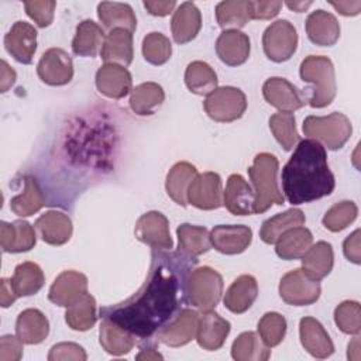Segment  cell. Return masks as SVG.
Wrapping results in <instances>:
<instances>
[{
    "mask_svg": "<svg viewBox=\"0 0 361 361\" xmlns=\"http://www.w3.org/2000/svg\"><path fill=\"white\" fill-rule=\"evenodd\" d=\"M231 355L237 361H265L269 358L271 350L257 333L245 331L234 340Z\"/></svg>",
    "mask_w": 361,
    "mask_h": 361,
    "instance_id": "obj_37",
    "label": "cell"
},
{
    "mask_svg": "<svg viewBox=\"0 0 361 361\" xmlns=\"http://www.w3.org/2000/svg\"><path fill=\"white\" fill-rule=\"evenodd\" d=\"M99 337L104 351L111 355H124L130 353V350L135 344L134 336L128 330L109 319H103L99 330Z\"/></svg>",
    "mask_w": 361,
    "mask_h": 361,
    "instance_id": "obj_31",
    "label": "cell"
},
{
    "mask_svg": "<svg viewBox=\"0 0 361 361\" xmlns=\"http://www.w3.org/2000/svg\"><path fill=\"white\" fill-rule=\"evenodd\" d=\"M188 89L196 94H210L217 89V75L213 68L202 61H193L185 72Z\"/></svg>",
    "mask_w": 361,
    "mask_h": 361,
    "instance_id": "obj_42",
    "label": "cell"
},
{
    "mask_svg": "<svg viewBox=\"0 0 361 361\" xmlns=\"http://www.w3.org/2000/svg\"><path fill=\"white\" fill-rule=\"evenodd\" d=\"M172 54L171 41L161 32H149L142 39V55L152 65L165 63Z\"/></svg>",
    "mask_w": 361,
    "mask_h": 361,
    "instance_id": "obj_47",
    "label": "cell"
},
{
    "mask_svg": "<svg viewBox=\"0 0 361 361\" xmlns=\"http://www.w3.org/2000/svg\"><path fill=\"white\" fill-rule=\"evenodd\" d=\"M313 235L306 227H293L285 231L278 240L275 251L282 259H298L302 258L306 251L312 247Z\"/></svg>",
    "mask_w": 361,
    "mask_h": 361,
    "instance_id": "obj_32",
    "label": "cell"
},
{
    "mask_svg": "<svg viewBox=\"0 0 361 361\" xmlns=\"http://www.w3.org/2000/svg\"><path fill=\"white\" fill-rule=\"evenodd\" d=\"M165 99L164 89L155 82H145L135 86L130 96V107L140 116L152 114Z\"/></svg>",
    "mask_w": 361,
    "mask_h": 361,
    "instance_id": "obj_38",
    "label": "cell"
},
{
    "mask_svg": "<svg viewBox=\"0 0 361 361\" xmlns=\"http://www.w3.org/2000/svg\"><path fill=\"white\" fill-rule=\"evenodd\" d=\"M228 333L230 323L213 310H204L199 314L196 340L202 348L209 351L219 350L224 344Z\"/></svg>",
    "mask_w": 361,
    "mask_h": 361,
    "instance_id": "obj_20",
    "label": "cell"
},
{
    "mask_svg": "<svg viewBox=\"0 0 361 361\" xmlns=\"http://www.w3.org/2000/svg\"><path fill=\"white\" fill-rule=\"evenodd\" d=\"M162 358L164 357L155 348H142L141 353L137 355V360H145V361H155Z\"/></svg>",
    "mask_w": 361,
    "mask_h": 361,
    "instance_id": "obj_59",
    "label": "cell"
},
{
    "mask_svg": "<svg viewBox=\"0 0 361 361\" xmlns=\"http://www.w3.org/2000/svg\"><path fill=\"white\" fill-rule=\"evenodd\" d=\"M176 234L179 241V251L190 257H199L207 252L212 247L210 234L204 227L185 223L178 227Z\"/></svg>",
    "mask_w": 361,
    "mask_h": 361,
    "instance_id": "obj_40",
    "label": "cell"
},
{
    "mask_svg": "<svg viewBox=\"0 0 361 361\" xmlns=\"http://www.w3.org/2000/svg\"><path fill=\"white\" fill-rule=\"evenodd\" d=\"M135 237L152 248L171 250L173 243L169 234L168 219L159 212L142 214L135 224Z\"/></svg>",
    "mask_w": 361,
    "mask_h": 361,
    "instance_id": "obj_12",
    "label": "cell"
},
{
    "mask_svg": "<svg viewBox=\"0 0 361 361\" xmlns=\"http://www.w3.org/2000/svg\"><path fill=\"white\" fill-rule=\"evenodd\" d=\"M216 52L226 65L238 66L250 56V38L238 30H226L216 41Z\"/></svg>",
    "mask_w": 361,
    "mask_h": 361,
    "instance_id": "obj_22",
    "label": "cell"
},
{
    "mask_svg": "<svg viewBox=\"0 0 361 361\" xmlns=\"http://www.w3.org/2000/svg\"><path fill=\"white\" fill-rule=\"evenodd\" d=\"M172 37L178 44H186L192 41L202 27V16L199 8L192 1L182 3L173 13Z\"/></svg>",
    "mask_w": 361,
    "mask_h": 361,
    "instance_id": "obj_26",
    "label": "cell"
},
{
    "mask_svg": "<svg viewBox=\"0 0 361 361\" xmlns=\"http://www.w3.org/2000/svg\"><path fill=\"white\" fill-rule=\"evenodd\" d=\"M299 334L302 345L313 357L327 358L334 353V344L319 320L303 317L299 324Z\"/></svg>",
    "mask_w": 361,
    "mask_h": 361,
    "instance_id": "obj_21",
    "label": "cell"
},
{
    "mask_svg": "<svg viewBox=\"0 0 361 361\" xmlns=\"http://www.w3.org/2000/svg\"><path fill=\"white\" fill-rule=\"evenodd\" d=\"M279 295L282 300L293 306H306L314 303L320 296L319 281L309 278L302 269H293L285 274L279 282Z\"/></svg>",
    "mask_w": 361,
    "mask_h": 361,
    "instance_id": "obj_9",
    "label": "cell"
},
{
    "mask_svg": "<svg viewBox=\"0 0 361 361\" xmlns=\"http://www.w3.org/2000/svg\"><path fill=\"white\" fill-rule=\"evenodd\" d=\"M18 296L16 295L11 281L7 278L1 279V293H0V300H1V306L3 307H8Z\"/></svg>",
    "mask_w": 361,
    "mask_h": 361,
    "instance_id": "obj_57",
    "label": "cell"
},
{
    "mask_svg": "<svg viewBox=\"0 0 361 361\" xmlns=\"http://www.w3.org/2000/svg\"><path fill=\"white\" fill-rule=\"evenodd\" d=\"M39 79L51 86H62L71 82L73 76V63L71 56L61 48L45 51L37 65Z\"/></svg>",
    "mask_w": 361,
    "mask_h": 361,
    "instance_id": "obj_11",
    "label": "cell"
},
{
    "mask_svg": "<svg viewBox=\"0 0 361 361\" xmlns=\"http://www.w3.org/2000/svg\"><path fill=\"white\" fill-rule=\"evenodd\" d=\"M37 243L32 226L24 220L13 223L1 221L0 224V244L6 252L30 251Z\"/></svg>",
    "mask_w": 361,
    "mask_h": 361,
    "instance_id": "obj_23",
    "label": "cell"
},
{
    "mask_svg": "<svg viewBox=\"0 0 361 361\" xmlns=\"http://www.w3.org/2000/svg\"><path fill=\"white\" fill-rule=\"evenodd\" d=\"M48 319L38 309H25L18 314L16 333L24 344H39L48 336Z\"/></svg>",
    "mask_w": 361,
    "mask_h": 361,
    "instance_id": "obj_29",
    "label": "cell"
},
{
    "mask_svg": "<svg viewBox=\"0 0 361 361\" xmlns=\"http://www.w3.org/2000/svg\"><path fill=\"white\" fill-rule=\"evenodd\" d=\"M334 254L331 244L319 241L312 245L302 257V271L312 279L320 281L327 276L333 268Z\"/></svg>",
    "mask_w": 361,
    "mask_h": 361,
    "instance_id": "obj_30",
    "label": "cell"
},
{
    "mask_svg": "<svg viewBox=\"0 0 361 361\" xmlns=\"http://www.w3.org/2000/svg\"><path fill=\"white\" fill-rule=\"evenodd\" d=\"M252 240V231L247 226H216L210 231L212 245L223 254L234 255L245 251Z\"/></svg>",
    "mask_w": 361,
    "mask_h": 361,
    "instance_id": "obj_17",
    "label": "cell"
},
{
    "mask_svg": "<svg viewBox=\"0 0 361 361\" xmlns=\"http://www.w3.org/2000/svg\"><path fill=\"white\" fill-rule=\"evenodd\" d=\"M199 314L192 309H182L180 313L164 327L157 338L169 347H180L196 337Z\"/></svg>",
    "mask_w": 361,
    "mask_h": 361,
    "instance_id": "obj_15",
    "label": "cell"
},
{
    "mask_svg": "<svg viewBox=\"0 0 361 361\" xmlns=\"http://www.w3.org/2000/svg\"><path fill=\"white\" fill-rule=\"evenodd\" d=\"M223 293V278L210 267H200L190 272L188 279V299L200 309L213 310Z\"/></svg>",
    "mask_w": 361,
    "mask_h": 361,
    "instance_id": "obj_6",
    "label": "cell"
},
{
    "mask_svg": "<svg viewBox=\"0 0 361 361\" xmlns=\"http://www.w3.org/2000/svg\"><path fill=\"white\" fill-rule=\"evenodd\" d=\"M305 224V214L300 209H289L283 213L264 221L259 237L267 244H275L276 240L288 230Z\"/></svg>",
    "mask_w": 361,
    "mask_h": 361,
    "instance_id": "obj_36",
    "label": "cell"
},
{
    "mask_svg": "<svg viewBox=\"0 0 361 361\" xmlns=\"http://www.w3.org/2000/svg\"><path fill=\"white\" fill-rule=\"evenodd\" d=\"M25 11L38 27H48L54 20L56 3L52 0H32L24 3Z\"/></svg>",
    "mask_w": 361,
    "mask_h": 361,
    "instance_id": "obj_50",
    "label": "cell"
},
{
    "mask_svg": "<svg viewBox=\"0 0 361 361\" xmlns=\"http://www.w3.org/2000/svg\"><path fill=\"white\" fill-rule=\"evenodd\" d=\"M264 99L281 111H295L305 104L300 92L283 78H269L262 86Z\"/></svg>",
    "mask_w": 361,
    "mask_h": 361,
    "instance_id": "obj_16",
    "label": "cell"
},
{
    "mask_svg": "<svg viewBox=\"0 0 361 361\" xmlns=\"http://www.w3.org/2000/svg\"><path fill=\"white\" fill-rule=\"evenodd\" d=\"M133 32L116 28L104 38L100 56L106 63H120L127 66L133 61Z\"/></svg>",
    "mask_w": 361,
    "mask_h": 361,
    "instance_id": "obj_27",
    "label": "cell"
},
{
    "mask_svg": "<svg viewBox=\"0 0 361 361\" xmlns=\"http://www.w3.org/2000/svg\"><path fill=\"white\" fill-rule=\"evenodd\" d=\"M334 322L345 334H358L361 330V307L355 300H344L334 310Z\"/></svg>",
    "mask_w": 361,
    "mask_h": 361,
    "instance_id": "obj_49",
    "label": "cell"
},
{
    "mask_svg": "<svg viewBox=\"0 0 361 361\" xmlns=\"http://www.w3.org/2000/svg\"><path fill=\"white\" fill-rule=\"evenodd\" d=\"M196 175H197V171L192 164L189 162L175 164L166 175L165 188H166L168 196L175 203L185 207L188 204V199H186L188 189L193 182V179L196 178Z\"/></svg>",
    "mask_w": 361,
    "mask_h": 361,
    "instance_id": "obj_33",
    "label": "cell"
},
{
    "mask_svg": "<svg viewBox=\"0 0 361 361\" xmlns=\"http://www.w3.org/2000/svg\"><path fill=\"white\" fill-rule=\"evenodd\" d=\"M176 6L175 0H145L144 7L152 14L158 17L168 16Z\"/></svg>",
    "mask_w": 361,
    "mask_h": 361,
    "instance_id": "obj_55",
    "label": "cell"
},
{
    "mask_svg": "<svg viewBox=\"0 0 361 361\" xmlns=\"http://www.w3.org/2000/svg\"><path fill=\"white\" fill-rule=\"evenodd\" d=\"M45 204V197L38 182L32 176H25L24 192L14 196L10 202V209L21 217L37 213Z\"/></svg>",
    "mask_w": 361,
    "mask_h": 361,
    "instance_id": "obj_43",
    "label": "cell"
},
{
    "mask_svg": "<svg viewBox=\"0 0 361 361\" xmlns=\"http://www.w3.org/2000/svg\"><path fill=\"white\" fill-rule=\"evenodd\" d=\"M250 7L251 20H269L279 13L282 1H250Z\"/></svg>",
    "mask_w": 361,
    "mask_h": 361,
    "instance_id": "obj_53",
    "label": "cell"
},
{
    "mask_svg": "<svg viewBox=\"0 0 361 361\" xmlns=\"http://www.w3.org/2000/svg\"><path fill=\"white\" fill-rule=\"evenodd\" d=\"M360 237H361V231L360 228H357L355 231H353L343 244V250H344V255L347 257L348 261L354 262V264H360L361 262V248H360Z\"/></svg>",
    "mask_w": 361,
    "mask_h": 361,
    "instance_id": "obj_54",
    "label": "cell"
},
{
    "mask_svg": "<svg viewBox=\"0 0 361 361\" xmlns=\"http://www.w3.org/2000/svg\"><path fill=\"white\" fill-rule=\"evenodd\" d=\"M306 32L313 44L330 47L340 37V24L331 13L316 10L306 20Z\"/></svg>",
    "mask_w": 361,
    "mask_h": 361,
    "instance_id": "obj_24",
    "label": "cell"
},
{
    "mask_svg": "<svg viewBox=\"0 0 361 361\" xmlns=\"http://www.w3.org/2000/svg\"><path fill=\"white\" fill-rule=\"evenodd\" d=\"M204 110L210 118L220 123H230L240 118L247 109L245 94L233 86H223L207 94Z\"/></svg>",
    "mask_w": 361,
    "mask_h": 361,
    "instance_id": "obj_7",
    "label": "cell"
},
{
    "mask_svg": "<svg viewBox=\"0 0 361 361\" xmlns=\"http://www.w3.org/2000/svg\"><path fill=\"white\" fill-rule=\"evenodd\" d=\"M310 4H312V1H286V6H288L290 10L296 11V13L305 11Z\"/></svg>",
    "mask_w": 361,
    "mask_h": 361,
    "instance_id": "obj_60",
    "label": "cell"
},
{
    "mask_svg": "<svg viewBox=\"0 0 361 361\" xmlns=\"http://www.w3.org/2000/svg\"><path fill=\"white\" fill-rule=\"evenodd\" d=\"M255 195L251 186L241 175H230L223 195V204L235 216H247L254 213Z\"/></svg>",
    "mask_w": 361,
    "mask_h": 361,
    "instance_id": "obj_19",
    "label": "cell"
},
{
    "mask_svg": "<svg viewBox=\"0 0 361 361\" xmlns=\"http://www.w3.org/2000/svg\"><path fill=\"white\" fill-rule=\"evenodd\" d=\"M96 300L87 292L75 303L68 306L65 320L68 326L78 331H86L96 323Z\"/></svg>",
    "mask_w": 361,
    "mask_h": 361,
    "instance_id": "obj_44",
    "label": "cell"
},
{
    "mask_svg": "<svg viewBox=\"0 0 361 361\" xmlns=\"http://www.w3.org/2000/svg\"><path fill=\"white\" fill-rule=\"evenodd\" d=\"M87 292V278L78 271L61 272L49 288L48 299L56 306L68 307Z\"/></svg>",
    "mask_w": 361,
    "mask_h": 361,
    "instance_id": "obj_13",
    "label": "cell"
},
{
    "mask_svg": "<svg viewBox=\"0 0 361 361\" xmlns=\"http://www.w3.org/2000/svg\"><path fill=\"white\" fill-rule=\"evenodd\" d=\"M186 199L188 203L202 210L219 209L223 204V189L219 173H197L188 189Z\"/></svg>",
    "mask_w": 361,
    "mask_h": 361,
    "instance_id": "obj_10",
    "label": "cell"
},
{
    "mask_svg": "<svg viewBox=\"0 0 361 361\" xmlns=\"http://www.w3.org/2000/svg\"><path fill=\"white\" fill-rule=\"evenodd\" d=\"M351 131L350 118L343 113H331L323 117L309 116L303 121L305 135L322 141L330 149L341 148L348 141Z\"/></svg>",
    "mask_w": 361,
    "mask_h": 361,
    "instance_id": "obj_5",
    "label": "cell"
},
{
    "mask_svg": "<svg viewBox=\"0 0 361 361\" xmlns=\"http://www.w3.org/2000/svg\"><path fill=\"white\" fill-rule=\"evenodd\" d=\"M300 78L313 85L309 104L320 109L329 106L336 97V75L333 62L327 56L309 55L300 63Z\"/></svg>",
    "mask_w": 361,
    "mask_h": 361,
    "instance_id": "obj_4",
    "label": "cell"
},
{
    "mask_svg": "<svg viewBox=\"0 0 361 361\" xmlns=\"http://www.w3.org/2000/svg\"><path fill=\"white\" fill-rule=\"evenodd\" d=\"M282 189L289 203L303 204L330 195L334 175L327 164L324 147L312 138L299 141L282 169Z\"/></svg>",
    "mask_w": 361,
    "mask_h": 361,
    "instance_id": "obj_2",
    "label": "cell"
},
{
    "mask_svg": "<svg viewBox=\"0 0 361 361\" xmlns=\"http://www.w3.org/2000/svg\"><path fill=\"white\" fill-rule=\"evenodd\" d=\"M10 281L16 295L20 298V296H30L37 293L42 288L45 282V276L39 265H37L35 262L27 261L16 267L14 275Z\"/></svg>",
    "mask_w": 361,
    "mask_h": 361,
    "instance_id": "obj_39",
    "label": "cell"
},
{
    "mask_svg": "<svg viewBox=\"0 0 361 361\" xmlns=\"http://www.w3.org/2000/svg\"><path fill=\"white\" fill-rule=\"evenodd\" d=\"M97 16L109 30L123 28L133 32L137 27V18L131 6L126 3L102 1L97 6Z\"/></svg>",
    "mask_w": 361,
    "mask_h": 361,
    "instance_id": "obj_34",
    "label": "cell"
},
{
    "mask_svg": "<svg viewBox=\"0 0 361 361\" xmlns=\"http://www.w3.org/2000/svg\"><path fill=\"white\" fill-rule=\"evenodd\" d=\"M35 228L41 238L51 245H62L72 235L71 219L65 213L56 210H49L41 214L35 221Z\"/></svg>",
    "mask_w": 361,
    "mask_h": 361,
    "instance_id": "obj_25",
    "label": "cell"
},
{
    "mask_svg": "<svg viewBox=\"0 0 361 361\" xmlns=\"http://www.w3.org/2000/svg\"><path fill=\"white\" fill-rule=\"evenodd\" d=\"M258 333L262 341L271 348L278 345L286 333V320L276 312L265 313L258 322Z\"/></svg>",
    "mask_w": 361,
    "mask_h": 361,
    "instance_id": "obj_48",
    "label": "cell"
},
{
    "mask_svg": "<svg viewBox=\"0 0 361 361\" xmlns=\"http://www.w3.org/2000/svg\"><path fill=\"white\" fill-rule=\"evenodd\" d=\"M250 1L245 0H227L216 6L217 23L224 31L227 28L238 30L251 20Z\"/></svg>",
    "mask_w": 361,
    "mask_h": 361,
    "instance_id": "obj_41",
    "label": "cell"
},
{
    "mask_svg": "<svg viewBox=\"0 0 361 361\" xmlns=\"http://www.w3.org/2000/svg\"><path fill=\"white\" fill-rule=\"evenodd\" d=\"M104 38L106 37L100 25L92 20H83L76 28L72 49L80 56H94L99 51H102Z\"/></svg>",
    "mask_w": 361,
    "mask_h": 361,
    "instance_id": "obj_35",
    "label": "cell"
},
{
    "mask_svg": "<svg viewBox=\"0 0 361 361\" xmlns=\"http://www.w3.org/2000/svg\"><path fill=\"white\" fill-rule=\"evenodd\" d=\"M258 295V283L251 275L238 276L224 295V306L233 313H244L251 307Z\"/></svg>",
    "mask_w": 361,
    "mask_h": 361,
    "instance_id": "obj_28",
    "label": "cell"
},
{
    "mask_svg": "<svg viewBox=\"0 0 361 361\" xmlns=\"http://www.w3.org/2000/svg\"><path fill=\"white\" fill-rule=\"evenodd\" d=\"M196 257L152 248L151 267L142 286L124 302L103 306L102 319L113 320L134 337L148 340L166 327L188 300V279Z\"/></svg>",
    "mask_w": 361,
    "mask_h": 361,
    "instance_id": "obj_1",
    "label": "cell"
},
{
    "mask_svg": "<svg viewBox=\"0 0 361 361\" xmlns=\"http://www.w3.org/2000/svg\"><path fill=\"white\" fill-rule=\"evenodd\" d=\"M278 159L275 155L261 152L248 168L250 179L254 185V213H264L272 204H283L285 197L278 188Z\"/></svg>",
    "mask_w": 361,
    "mask_h": 361,
    "instance_id": "obj_3",
    "label": "cell"
},
{
    "mask_svg": "<svg viewBox=\"0 0 361 361\" xmlns=\"http://www.w3.org/2000/svg\"><path fill=\"white\" fill-rule=\"evenodd\" d=\"M87 358L85 350L75 343H59L55 344L49 354V361H85Z\"/></svg>",
    "mask_w": 361,
    "mask_h": 361,
    "instance_id": "obj_51",
    "label": "cell"
},
{
    "mask_svg": "<svg viewBox=\"0 0 361 361\" xmlns=\"http://www.w3.org/2000/svg\"><path fill=\"white\" fill-rule=\"evenodd\" d=\"M351 360H360V338L358 337H354V340L348 344V354H351Z\"/></svg>",
    "mask_w": 361,
    "mask_h": 361,
    "instance_id": "obj_61",
    "label": "cell"
},
{
    "mask_svg": "<svg viewBox=\"0 0 361 361\" xmlns=\"http://www.w3.org/2000/svg\"><path fill=\"white\" fill-rule=\"evenodd\" d=\"M4 45L16 61L31 63L37 51V30L25 21H17L6 34Z\"/></svg>",
    "mask_w": 361,
    "mask_h": 361,
    "instance_id": "obj_14",
    "label": "cell"
},
{
    "mask_svg": "<svg viewBox=\"0 0 361 361\" xmlns=\"http://www.w3.org/2000/svg\"><path fill=\"white\" fill-rule=\"evenodd\" d=\"M269 128L276 138V141L286 149H292L299 141V134L296 131L295 116L289 111H279L271 116Z\"/></svg>",
    "mask_w": 361,
    "mask_h": 361,
    "instance_id": "obj_45",
    "label": "cell"
},
{
    "mask_svg": "<svg viewBox=\"0 0 361 361\" xmlns=\"http://www.w3.org/2000/svg\"><path fill=\"white\" fill-rule=\"evenodd\" d=\"M23 357V341L14 336L0 338V361H18Z\"/></svg>",
    "mask_w": 361,
    "mask_h": 361,
    "instance_id": "obj_52",
    "label": "cell"
},
{
    "mask_svg": "<svg viewBox=\"0 0 361 361\" xmlns=\"http://www.w3.org/2000/svg\"><path fill=\"white\" fill-rule=\"evenodd\" d=\"M131 73L121 65L104 63L96 72V86L111 99H121L131 90Z\"/></svg>",
    "mask_w": 361,
    "mask_h": 361,
    "instance_id": "obj_18",
    "label": "cell"
},
{
    "mask_svg": "<svg viewBox=\"0 0 361 361\" xmlns=\"http://www.w3.org/2000/svg\"><path fill=\"white\" fill-rule=\"evenodd\" d=\"M357 214V204L351 200H343L340 203H336L326 212L323 217V226L334 233L341 231L355 220Z\"/></svg>",
    "mask_w": 361,
    "mask_h": 361,
    "instance_id": "obj_46",
    "label": "cell"
},
{
    "mask_svg": "<svg viewBox=\"0 0 361 361\" xmlns=\"http://www.w3.org/2000/svg\"><path fill=\"white\" fill-rule=\"evenodd\" d=\"M0 86L1 92H7L8 87L16 82V72L8 66L6 61H1V73H0Z\"/></svg>",
    "mask_w": 361,
    "mask_h": 361,
    "instance_id": "obj_58",
    "label": "cell"
},
{
    "mask_svg": "<svg viewBox=\"0 0 361 361\" xmlns=\"http://www.w3.org/2000/svg\"><path fill=\"white\" fill-rule=\"evenodd\" d=\"M330 4L343 16H357L361 11V1H330Z\"/></svg>",
    "mask_w": 361,
    "mask_h": 361,
    "instance_id": "obj_56",
    "label": "cell"
},
{
    "mask_svg": "<svg viewBox=\"0 0 361 361\" xmlns=\"http://www.w3.org/2000/svg\"><path fill=\"white\" fill-rule=\"evenodd\" d=\"M298 45V34L288 20L272 23L262 35V47L265 55L274 62L288 61Z\"/></svg>",
    "mask_w": 361,
    "mask_h": 361,
    "instance_id": "obj_8",
    "label": "cell"
}]
</instances>
